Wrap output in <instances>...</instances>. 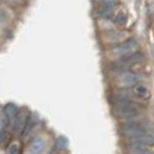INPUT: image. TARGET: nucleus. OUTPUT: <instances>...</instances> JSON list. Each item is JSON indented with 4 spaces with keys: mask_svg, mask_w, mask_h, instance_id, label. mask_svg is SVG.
I'll return each instance as SVG.
<instances>
[{
    "mask_svg": "<svg viewBox=\"0 0 154 154\" xmlns=\"http://www.w3.org/2000/svg\"><path fill=\"white\" fill-rule=\"evenodd\" d=\"M142 112L143 107L139 102L116 96L113 108V113L116 117L130 120L139 117V116L142 114Z\"/></svg>",
    "mask_w": 154,
    "mask_h": 154,
    "instance_id": "1",
    "label": "nucleus"
},
{
    "mask_svg": "<svg viewBox=\"0 0 154 154\" xmlns=\"http://www.w3.org/2000/svg\"><path fill=\"white\" fill-rule=\"evenodd\" d=\"M146 60V55L142 51H132L130 54L119 56L116 62L111 65V70L114 73L119 74L127 71L130 67Z\"/></svg>",
    "mask_w": 154,
    "mask_h": 154,
    "instance_id": "2",
    "label": "nucleus"
},
{
    "mask_svg": "<svg viewBox=\"0 0 154 154\" xmlns=\"http://www.w3.org/2000/svg\"><path fill=\"white\" fill-rule=\"evenodd\" d=\"M116 96L131 99L136 102H139V101L140 102V101H146L150 97V92L146 85L137 82L133 85L119 89Z\"/></svg>",
    "mask_w": 154,
    "mask_h": 154,
    "instance_id": "3",
    "label": "nucleus"
},
{
    "mask_svg": "<svg viewBox=\"0 0 154 154\" xmlns=\"http://www.w3.org/2000/svg\"><path fill=\"white\" fill-rule=\"evenodd\" d=\"M121 134L124 137L133 139L140 136L152 134V128L150 126L143 123V121H137L134 119H130L121 129Z\"/></svg>",
    "mask_w": 154,
    "mask_h": 154,
    "instance_id": "4",
    "label": "nucleus"
},
{
    "mask_svg": "<svg viewBox=\"0 0 154 154\" xmlns=\"http://www.w3.org/2000/svg\"><path fill=\"white\" fill-rule=\"evenodd\" d=\"M137 48H138V42L134 40V39H128V40H125L121 43H116V45H113L109 49V52L112 55L122 56L124 54L134 51Z\"/></svg>",
    "mask_w": 154,
    "mask_h": 154,
    "instance_id": "5",
    "label": "nucleus"
},
{
    "mask_svg": "<svg viewBox=\"0 0 154 154\" xmlns=\"http://www.w3.org/2000/svg\"><path fill=\"white\" fill-rule=\"evenodd\" d=\"M29 116L30 113L27 111V109L23 108V109L19 111V113H17V116L16 117V120L14 122V124H13V130H14V133L17 136L23 135L25 129V126L27 124Z\"/></svg>",
    "mask_w": 154,
    "mask_h": 154,
    "instance_id": "6",
    "label": "nucleus"
},
{
    "mask_svg": "<svg viewBox=\"0 0 154 154\" xmlns=\"http://www.w3.org/2000/svg\"><path fill=\"white\" fill-rule=\"evenodd\" d=\"M139 81V76L134 73L129 72L128 70L124 72L119 73V82L125 85H133L135 83H137Z\"/></svg>",
    "mask_w": 154,
    "mask_h": 154,
    "instance_id": "7",
    "label": "nucleus"
},
{
    "mask_svg": "<svg viewBox=\"0 0 154 154\" xmlns=\"http://www.w3.org/2000/svg\"><path fill=\"white\" fill-rule=\"evenodd\" d=\"M20 109H17V107L15 104H12V103H9L7 104L5 107L3 109V113L5 114V116L8 118L9 123L10 124H14V122L16 120V117L19 113Z\"/></svg>",
    "mask_w": 154,
    "mask_h": 154,
    "instance_id": "8",
    "label": "nucleus"
},
{
    "mask_svg": "<svg viewBox=\"0 0 154 154\" xmlns=\"http://www.w3.org/2000/svg\"><path fill=\"white\" fill-rule=\"evenodd\" d=\"M46 148V143L42 139H37L29 147V154H42Z\"/></svg>",
    "mask_w": 154,
    "mask_h": 154,
    "instance_id": "9",
    "label": "nucleus"
},
{
    "mask_svg": "<svg viewBox=\"0 0 154 154\" xmlns=\"http://www.w3.org/2000/svg\"><path fill=\"white\" fill-rule=\"evenodd\" d=\"M131 140H132V142L140 143L146 144V146H154V136H152V134L140 136V137L133 138Z\"/></svg>",
    "mask_w": 154,
    "mask_h": 154,
    "instance_id": "10",
    "label": "nucleus"
},
{
    "mask_svg": "<svg viewBox=\"0 0 154 154\" xmlns=\"http://www.w3.org/2000/svg\"><path fill=\"white\" fill-rule=\"evenodd\" d=\"M106 36H107L109 41L116 42V44L118 40H121L122 36H124V32H123V31H118V30H112V31L107 32Z\"/></svg>",
    "mask_w": 154,
    "mask_h": 154,
    "instance_id": "11",
    "label": "nucleus"
},
{
    "mask_svg": "<svg viewBox=\"0 0 154 154\" xmlns=\"http://www.w3.org/2000/svg\"><path fill=\"white\" fill-rule=\"evenodd\" d=\"M127 16L125 13L123 12H118L116 15H114V17H112V21L114 23H116L118 25H125L126 23H127Z\"/></svg>",
    "mask_w": 154,
    "mask_h": 154,
    "instance_id": "12",
    "label": "nucleus"
},
{
    "mask_svg": "<svg viewBox=\"0 0 154 154\" xmlns=\"http://www.w3.org/2000/svg\"><path fill=\"white\" fill-rule=\"evenodd\" d=\"M67 144H68V140H66V138L60 137L56 140L55 147H56V149H58V150H62V149L67 147Z\"/></svg>",
    "mask_w": 154,
    "mask_h": 154,
    "instance_id": "13",
    "label": "nucleus"
},
{
    "mask_svg": "<svg viewBox=\"0 0 154 154\" xmlns=\"http://www.w3.org/2000/svg\"><path fill=\"white\" fill-rule=\"evenodd\" d=\"M129 154H154L151 150H149L147 147L146 148H136V149H130Z\"/></svg>",
    "mask_w": 154,
    "mask_h": 154,
    "instance_id": "14",
    "label": "nucleus"
},
{
    "mask_svg": "<svg viewBox=\"0 0 154 154\" xmlns=\"http://www.w3.org/2000/svg\"><path fill=\"white\" fill-rule=\"evenodd\" d=\"M7 151L8 154H17L19 153V146L17 143H12L11 146H9Z\"/></svg>",
    "mask_w": 154,
    "mask_h": 154,
    "instance_id": "15",
    "label": "nucleus"
},
{
    "mask_svg": "<svg viewBox=\"0 0 154 154\" xmlns=\"http://www.w3.org/2000/svg\"><path fill=\"white\" fill-rule=\"evenodd\" d=\"M98 1L103 6H109V5H116V4H117L118 0H98Z\"/></svg>",
    "mask_w": 154,
    "mask_h": 154,
    "instance_id": "16",
    "label": "nucleus"
}]
</instances>
